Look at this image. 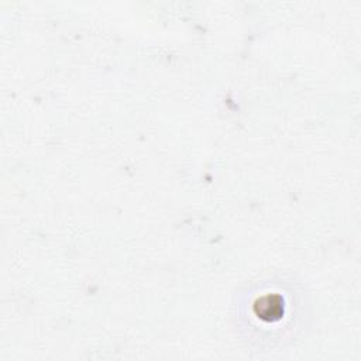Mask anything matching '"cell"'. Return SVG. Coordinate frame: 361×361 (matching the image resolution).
<instances>
[{
	"label": "cell",
	"instance_id": "obj_1",
	"mask_svg": "<svg viewBox=\"0 0 361 361\" xmlns=\"http://www.w3.org/2000/svg\"><path fill=\"white\" fill-rule=\"evenodd\" d=\"M254 310L264 320H276L283 313V299L279 295H265L255 302Z\"/></svg>",
	"mask_w": 361,
	"mask_h": 361
}]
</instances>
